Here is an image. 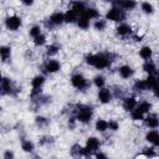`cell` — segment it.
Listing matches in <instances>:
<instances>
[{"label":"cell","mask_w":159,"mask_h":159,"mask_svg":"<svg viewBox=\"0 0 159 159\" xmlns=\"http://www.w3.org/2000/svg\"><path fill=\"white\" fill-rule=\"evenodd\" d=\"M12 50L9 45H0V60L1 62H9L11 60Z\"/></svg>","instance_id":"23"},{"label":"cell","mask_w":159,"mask_h":159,"mask_svg":"<svg viewBox=\"0 0 159 159\" xmlns=\"http://www.w3.org/2000/svg\"><path fill=\"white\" fill-rule=\"evenodd\" d=\"M127 11H124L122 7L119 6H116V5H112L104 14V19L107 21H111V22H116V24H119V22H124L127 20Z\"/></svg>","instance_id":"3"},{"label":"cell","mask_w":159,"mask_h":159,"mask_svg":"<svg viewBox=\"0 0 159 159\" xmlns=\"http://www.w3.org/2000/svg\"><path fill=\"white\" fill-rule=\"evenodd\" d=\"M60 50H61V46L58 43H56V42H52L50 45H46L45 52H46L47 57H53V56H56L60 52Z\"/></svg>","instance_id":"28"},{"label":"cell","mask_w":159,"mask_h":159,"mask_svg":"<svg viewBox=\"0 0 159 159\" xmlns=\"http://www.w3.org/2000/svg\"><path fill=\"white\" fill-rule=\"evenodd\" d=\"M70 153H71V155L75 157V158H80V157H89L88 153H87V150H86V148H84V145L82 147L80 143H75V144L71 147Z\"/></svg>","instance_id":"18"},{"label":"cell","mask_w":159,"mask_h":159,"mask_svg":"<svg viewBox=\"0 0 159 159\" xmlns=\"http://www.w3.org/2000/svg\"><path fill=\"white\" fill-rule=\"evenodd\" d=\"M132 88H133V91L135 93H143V92H148V91L150 92L149 86H148V82H147L145 78H143V80H135Z\"/></svg>","instance_id":"19"},{"label":"cell","mask_w":159,"mask_h":159,"mask_svg":"<svg viewBox=\"0 0 159 159\" xmlns=\"http://www.w3.org/2000/svg\"><path fill=\"white\" fill-rule=\"evenodd\" d=\"M15 91H16V88H15L12 81L7 77H4L0 82V94L1 96H11L15 93Z\"/></svg>","instance_id":"9"},{"label":"cell","mask_w":159,"mask_h":159,"mask_svg":"<svg viewBox=\"0 0 159 159\" xmlns=\"http://www.w3.org/2000/svg\"><path fill=\"white\" fill-rule=\"evenodd\" d=\"M75 24L78 26V29H81V30H87V29H89V26H91V20H89L88 17H86L84 15H80V16L77 17V20H76Z\"/></svg>","instance_id":"29"},{"label":"cell","mask_w":159,"mask_h":159,"mask_svg":"<svg viewBox=\"0 0 159 159\" xmlns=\"http://www.w3.org/2000/svg\"><path fill=\"white\" fill-rule=\"evenodd\" d=\"M45 83H46V76L43 73H39V75L34 76L30 81L31 88H42Z\"/></svg>","instance_id":"21"},{"label":"cell","mask_w":159,"mask_h":159,"mask_svg":"<svg viewBox=\"0 0 159 159\" xmlns=\"http://www.w3.org/2000/svg\"><path fill=\"white\" fill-rule=\"evenodd\" d=\"M93 157H94V158H107V154H104V153L97 150V152L93 154Z\"/></svg>","instance_id":"43"},{"label":"cell","mask_w":159,"mask_h":159,"mask_svg":"<svg viewBox=\"0 0 159 159\" xmlns=\"http://www.w3.org/2000/svg\"><path fill=\"white\" fill-rule=\"evenodd\" d=\"M20 147H21V150L22 152H25V153H32L34 150H35V143L32 142V140H30V139H22L21 140V144H20Z\"/></svg>","instance_id":"31"},{"label":"cell","mask_w":159,"mask_h":159,"mask_svg":"<svg viewBox=\"0 0 159 159\" xmlns=\"http://www.w3.org/2000/svg\"><path fill=\"white\" fill-rule=\"evenodd\" d=\"M4 26L7 31L10 32H15V31H19L21 27H22V19L16 15V14H11V15H7L4 20Z\"/></svg>","instance_id":"5"},{"label":"cell","mask_w":159,"mask_h":159,"mask_svg":"<svg viewBox=\"0 0 159 159\" xmlns=\"http://www.w3.org/2000/svg\"><path fill=\"white\" fill-rule=\"evenodd\" d=\"M138 103V99L135 96H125L122 98V109L127 113L132 112Z\"/></svg>","instance_id":"13"},{"label":"cell","mask_w":159,"mask_h":159,"mask_svg":"<svg viewBox=\"0 0 159 159\" xmlns=\"http://www.w3.org/2000/svg\"><path fill=\"white\" fill-rule=\"evenodd\" d=\"M41 32H42V29H41L40 25H32V26L29 29V36H30L31 39L39 36Z\"/></svg>","instance_id":"38"},{"label":"cell","mask_w":159,"mask_h":159,"mask_svg":"<svg viewBox=\"0 0 159 159\" xmlns=\"http://www.w3.org/2000/svg\"><path fill=\"white\" fill-rule=\"evenodd\" d=\"M94 129L99 134H104L106 132H108V122L104 118L96 119V122H94Z\"/></svg>","instance_id":"25"},{"label":"cell","mask_w":159,"mask_h":159,"mask_svg":"<svg viewBox=\"0 0 159 159\" xmlns=\"http://www.w3.org/2000/svg\"><path fill=\"white\" fill-rule=\"evenodd\" d=\"M135 109H138L139 112H142L144 116L149 112H152L153 109V104L150 101H147V99H143V101H138L137 106H135Z\"/></svg>","instance_id":"24"},{"label":"cell","mask_w":159,"mask_h":159,"mask_svg":"<svg viewBox=\"0 0 159 159\" xmlns=\"http://www.w3.org/2000/svg\"><path fill=\"white\" fill-rule=\"evenodd\" d=\"M118 75L122 80H130L134 76V68L130 65H120L118 67Z\"/></svg>","instance_id":"16"},{"label":"cell","mask_w":159,"mask_h":159,"mask_svg":"<svg viewBox=\"0 0 159 159\" xmlns=\"http://www.w3.org/2000/svg\"><path fill=\"white\" fill-rule=\"evenodd\" d=\"M32 42H34V45L36 47H43L47 43V36L43 32H41L39 36H36V37L32 39Z\"/></svg>","instance_id":"34"},{"label":"cell","mask_w":159,"mask_h":159,"mask_svg":"<svg viewBox=\"0 0 159 159\" xmlns=\"http://www.w3.org/2000/svg\"><path fill=\"white\" fill-rule=\"evenodd\" d=\"M142 122L144 123V125L148 129H158V127H159V118H158V114L154 112L147 113Z\"/></svg>","instance_id":"11"},{"label":"cell","mask_w":159,"mask_h":159,"mask_svg":"<svg viewBox=\"0 0 159 159\" xmlns=\"http://www.w3.org/2000/svg\"><path fill=\"white\" fill-rule=\"evenodd\" d=\"M21 2H22L24 6L30 7V6H32V5L35 4V0H21Z\"/></svg>","instance_id":"42"},{"label":"cell","mask_w":159,"mask_h":159,"mask_svg":"<svg viewBox=\"0 0 159 159\" xmlns=\"http://www.w3.org/2000/svg\"><path fill=\"white\" fill-rule=\"evenodd\" d=\"M86 7H87V5H86L84 1H82V0H73V1L71 2V6H70L68 9H71L72 11H75V12L80 16V15H82V14L84 12Z\"/></svg>","instance_id":"22"},{"label":"cell","mask_w":159,"mask_h":159,"mask_svg":"<svg viewBox=\"0 0 159 159\" xmlns=\"http://www.w3.org/2000/svg\"><path fill=\"white\" fill-rule=\"evenodd\" d=\"M48 123H50V119L47 117H45V116H41L40 114V116H36L35 117V124L39 128H45V127L48 125Z\"/></svg>","instance_id":"36"},{"label":"cell","mask_w":159,"mask_h":159,"mask_svg":"<svg viewBox=\"0 0 159 159\" xmlns=\"http://www.w3.org/2000/svg\"><path fill=\"white\" fill-rule=\"evenodd\" d=\"M138 55H139V57H140L143 61H148V60H152V58H153L154 51H153V48H152L149 45H144V46H142V47L139 48Z\"/></svg>","instance_id":"20"},{"label":"cell","mask_w":159,"mask_h":159,"mask_svg":"<svg viewBox=\"0 0 159 159\" xmlns=\"http://www.w3.org/2000/svg\"><path fill=\"white\" fill-rule=\"evenodd\" d=\"M2 78H4V76H2V73H1V71H0V82H1Z\"/></svg>","instance_id":"44"},{"label":"cell","mask_w":159,"mask_h":159,"mask_svg":"<svg viewBox=\"0 0 159 159\" xmlns=\"http://www.w3.org/2000/svg\"><path fill=\"white\" fill-rule=\"evenodd\" d=\"M107 25H108V21L103 17H98V19H96L94 21H93V24H92V26H93V29L96 30V31H99V32H102V31H104L106 29H107Z\"/></svg>","instance_id":"30"},{"label":"cell","mask_w":159,"mask_h":159,"mask_svg":"<svg viewBox=\"0 0 159 159\" xmlns=\"http://www.w3.org/2000/svg\"><path fill=\"white\" fill-rule=\"evenodd\" d=\"M47 22L50 24V26L56 27V26H61L65 24V17H63V11H55L50 15Z\"/></svg>","instance_id":"15"},{"label":"cell","mask_w":159,"mask_h":159,"mask_svg":"<svg viewBox=\"0 0 159 159\" xmlns=\"http://www.w3.org/2000/svg\"><path fill=\"white\" fill-rule=\"evenodd\" d=\"M82 15H84V16L88 17L89 20H96V19L101 17L99 10H98L97 7H93V6H87L86 10H84V12H83Z\"/></svg>","instance_id":"26"},{"label":"cell","mask_w":159,"mask_h":159,"mask_svg":"<svg viewBox=\"0 0 159 159\" xmlns=\"http://www.w3.org/2000/svg\"><path fill=\"white\" fill-rule=\"evenodd\" d=\"M112 58L109 53L106 52H96V53H88L84 57V62L96 70H107L109 68L112 63Z\"/></svg>","instance_id":"1"},{"label":"cell","mask_w":159,"mask_h":159,"mask_svg":"<svg viewBox=\"0 0 159 159\" xmlns=\"http://www.w3.org/2000/svg\"><path fill=\"white\" fill-rule=\"evenodd\" d=\"M70 82H71V86L78 91H86L91 87V82L88 81V78L81 73V72H75L71 75L70 77Z\"/></svg>","instance_id":"4"},{"label":"cell","mask_w":159,"mask_h":159,"mask_svg":"<svg viewBox=\"0 0 159 159\" xmlns=\"http://www.w3.org/2000/svg\"><path fill=\"white\" fill-rule=\"evenodd\" d=\"M116 35L122 37V39H127V37H130L133 35V29L129 24H127L125 21L124 22H119L117 26H116Z\"/></svg>","instance_id":"10"},{"label":"cell","mask_w":159,"mask_h":159,"mask_svg":"<svg viewBox=\"0 0 159 159\" xmlns=\"http://www.w3.org/2000/svg\"><path fill=\"white\" fill-rule=\"evenodd\" d=\"M61 68H62L61 62L57 58H53V57H48L42 65V71L46 75H55V73L60 72Z\"/></svg>","instance_id":"6"},{"label":"cell","mask_w":159,"mask_h":159,"mask_svg":"<svg viewBox=\"0 0 159 159\" xmlns=\"http://www.w3.org/2000/svg\"><path fill=\"white\" fill-rule=\"evenodd\" d=\"M101 145H102V142L98 137H88L86 139V144H84V148L88 153L89 157H93V154L97 152V150H101Z\"/></svg>","instance_id":"7"},{"label":"cell","mask_w":159,"mask_h":159,"mask_svg":"<svg viewBox=\"0 0 159 159\" xmlns=\"http://www.w3.org/2000/svg\"><path fill=\"white\" fill-rule=\"evenodd\" d=\"M129 117H130V119H132L133 122H142L143 118H144V114H143L142 112H139L138 109L134 108L132 112H129Z\"/></svg>","instance_id":"37"},{"label":"cell","mask_w":159,"mask_h":159,"mask_svg":"<svg viewBox=\"0 0 159 159\" xmlns=\"http://www.w3.org/2000/svg\"><path fill=\"white\" fill-rule=\"evenodd\" d=\"M0 112H1V107H0Z\"/></svg>","instance_id":"45"},{"label":"cell","mask_w":159,"mask_h":159,"mask_svg":"<svg viewBox=\"0 0 159 159\" xmlns=\"http://www.w3.org/2000/svg\"><path fill=\"white\" fill-rule=\"evenodd\" d=\"M63 17H65V24H75L77 17H78V15L75 11H72L71 9H67L63 12Z\"/></svg>","instance_id":"32"},{"label":"cell","mask_w":159,"mask_h":159,"mask_svg":"<svg viewBox=\"0 0 159 159\" xmlns=\"http://www.w3.org/2000/svg\"><path fill=\"white\" fill-rule=\"evenodd\" d=\"M144 139L149 145L158 148L159 147V132H158V129H149L145 133Z\"/></svg>","instance_id":"14"},{"label":"cell","mask_w":159,"mask_h":159,"mask_svg":"<svg viewBox=\"0 0 159 159\" xmlns=\"http://www.w3.org/2000/svg\"><path fill=\"white\" fill-rule=\"evenodd\" d=\"M142 157L144 158H155L158 154H157V148L153 147V145H149V147H145L143 148V153L140 154Z\"/></svg>","instance_id":"35"},{"label":"cell","mask_w":159,"mask_h":159,"mask_svg":"<svg viewBox=\"0 0 159 159\" xmlns=\"http://www.w3.org/2000/svg\"><path fill=\"white\" fill-rule=\"evenodd\" d=\"M108 122V130L109 132H117L119 130V122L117 119H109Z\"/></svg>","instance_id":"39"},{"label":"cell","mask_w":159,"mask_h":159,"mask_svg":"<svg viewBox=\"0 0 159 159\" xmlns=\"http://www.w3.org/2000/svg\"><path fill=\"white\" fill-rule=\"evenodd\" d=\"M106 77L103 76V75H101V73H98V75H96L93 78H92V84L98 89V88H102V87H104L106 86Z\"/></svg>","instance_id":"33"},{"label":"cell","mask_w":159,"mask_h":159,"mask_svg":"<svg viewBox=\"0 0 159 159\" xmlns=\"http://www.w3.org/2000/svg\"><path fill=\"white\" fill-rule=\"evenodd\" d=\"M142 70H143V72L147 73V76H153V75H157L158 67H157L155 61L152 58V60H148V61H144L143 62Z\"/></svg>","instance_id":"17"},{"label":"cell","mask_w":159,"mask_h":159,"mask_svg":"<svg viewBox=\"0 0 159 159\" xmlns=\"http://www.w3.org/2000/svg\"><path fill=\"white\" fill-rule=\"evenodd\" d=\"M111 4L122 7V9H123L124 11H127V12L135 10L137 6H138L137 0H112Z\"/></svg>","instance_id":"12"},{"label":"cell","mask_w":159,"mask_h":159,"mask_svg":"<svg viewBox=\"0 0 159 159\" xmlns=\"http://www.w3.org/2000/svg\"><path fill=\"white\" fill-rule=\"evenodd\" d=\"M114 98L113 96V89H111L109 87H102V88H98V92H97V101L101 103V104H109L112 102V99Z\"/></svg>","instance_id":"8"},{"label":"cell","mask_w":159,"mask_h":159,"mask_svg":"<svg viewBox=\"0 0 159 159\" xmlns=\"http://www.w3.org/2000/svg\"><path fill=\"white\" fill-rule=\"evenodd\" d=\"M140 11L144 15L150 16V15H153L155 12V7H154V5L150 1H142L140 2Z\"/></svg>","instance_id":"27"},{"label":"cell","mask_w":159,"mask_h":159,"mask_svg":"<svg viewBox=\"0 0 159 159\" xmlns=\"http://www.w3.org/2000/svg\"><path fill=\"white\" fill-rule=\"evenodd\" d=\"M4 158H6V159H9V158H14L15 157V154H14V152L12 150H10V149H7V150H5V153H4V155H2Z\"/></svg>","instance_id":"41"},{"label":"cell","mask_w":159,"mask_h":159,"mask_svg":"<svg viewBox=\"0 0 159 159\" xmlns=\"http://www.w3.org/2000/svg\"><path fill=\"white\" fill-rule=\"evenodd\" d=\"M93 107H91L89 104H78L73 111V117L76 122L81 124H88L93 119Z\"/></svg>","instance_id":"2"},{"label":"cell","mask_w":159,"mask_h":159,"mask_svg":"<svg viewBox=\"0 0 159 159\" xmlns=\"http://www.w3.org/2000/svg\"><path fill=\"white\" fill-rule=\"evenodd\" d=\"M53 142V138L52 137H50V135H45V137H42L40 140H39V143L41 144V145H46V144H51Z\"/></svg>","instance_id":"40"}]
</instances>
